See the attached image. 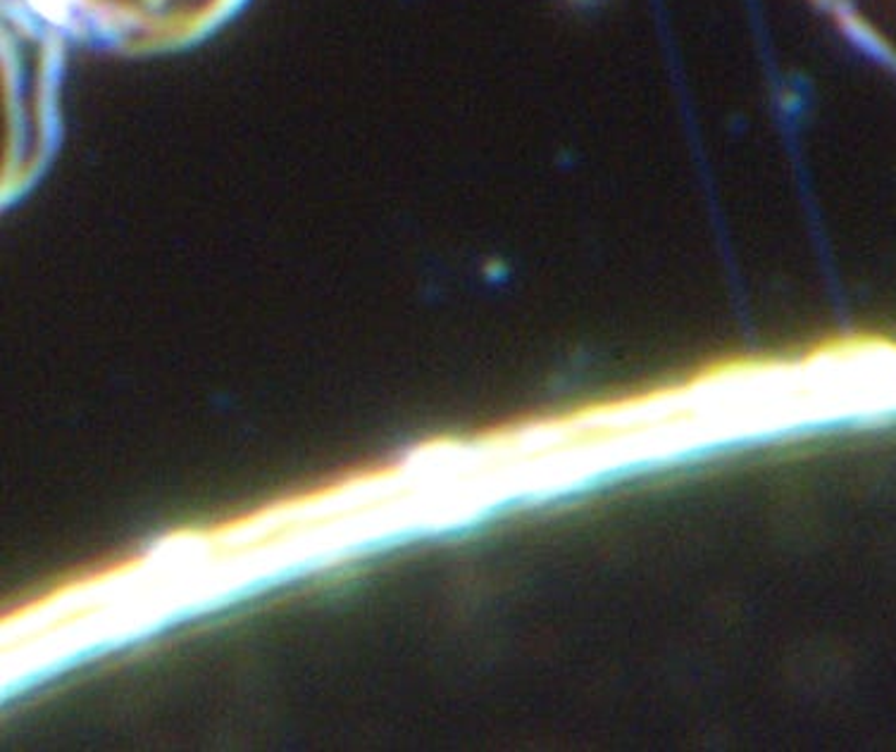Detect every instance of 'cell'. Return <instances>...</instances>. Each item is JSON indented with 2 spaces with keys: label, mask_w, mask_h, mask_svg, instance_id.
Returning a JSON list of instances; mask_svg holds the SVG:
<instances>
[{
  "label": "cell",
  "mask_w": 896,
  "mask_h": 752,
  "mask_svg": "<svg viewBox=\"0 0 896 752\" xmlns=\"http://www.w3.org/2000/svg\"><path fill=\"white\" fill-rule=\"evenodd\" d=\"M60 34L127 48H172L206 36L243 0H18Z\"/></svg>",
  "instance_id": "1"
},
{
  "label": "cell",
  "mask_w": 896,
  "mask_h": 752,
  "mask_svg": "<svg viewBox=\"0 0 896 752\" xmlns=\"http://www.w3.org/2000/svg\"><path fill=\"white\" fill-rule=\"evenodd\" d=\"M845 30L896 67V0H825Z\"/></svg>",
  "instance_id": "2"
}]
</instances>
